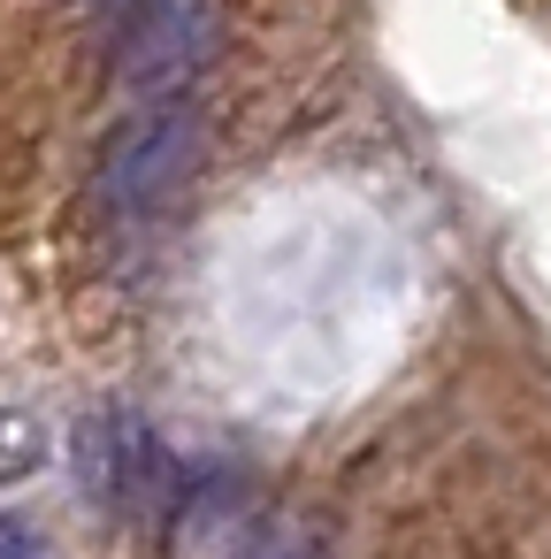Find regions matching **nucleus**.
Returning <instances> with one entry per match:
<instances>
[{
	"label": "nucleus",
	"mask_w": 551,
	"mask_h": 559,
	"mask_svg": "<svg viewBox=\"0 0 551 559\" xmlns=\"http://www.w3.org/2000/svg\"><path fill=\"white\" fill-rule=\"evenodd\" d=\"M39 460H47V429H39V414H24V406H0V483L32 475Z\"/></svg>",
	"instance_id": "39448f33"
},
{
	"label": "nucleus",
	"mask_w": 551,
	"mask_h": 559,
	"mask_svg": "<svg viewBox=\"0 0 551 559\" xmlns=\"http://www.w3.org/2000/svg\"><path fill=\"white\" fill-rule=\"evenodd\" d=\"M0 559H39V528L16 521V513H0Z\"/></svg>",
	"instance_id": "423d86ee"
},
{
	"label": "nucleus",
	"mask_w": 551,
	"mask_h": 559,
	"mask_svg": "<svg viewBox=\"0 0 551 559\" xmlns=\"http://www.w3.org/2000/svg\"><path fill=\"white\" fill-rule=\"evenodd\" d=\"M215 32H223V9H215V0H169V9H154L131 39H116V85L139 93L146 108H154V100H177V93L207 70Z\"/></svg>",
	"instance_id": "f03ea898"
},
{
	"label": "nucleus",
	"mask_w": 551,
	"mask_h": 559,
	"mask_svg": "<svg viewBox=\"0 0 551 559\" xmlns=\"http://www.w3.org/2000/svg\"><path fill=\"white\" fill-rule=\"evenodd\" d=\"M200 169H207V116L192 100H154L108 131V146L93 162V200L116 223H131V215L169 207Z\"/></svg>",
	"instance_id": "f257e3e1"
},
{
	"label": "nucleus",
	"mask_w": 551,
	"mask_h": 559,
	"mask_svg": "<svg viewBox=\"0 0 551 559\" xmlns=\"http://www.w3.org/2000/svg\"><path fill=\"white\" fill-rule=\"evenodd\" d=\"M77 460H85V490H93L100 506H123V498L146 483V460H154L146 421H139V414H123V406H108V414L85 429Z\"/></svg>",
	"instance_id": "20e7f679"
},
{
	"label": "nucleus",
	"mask_w": 551,
	"mask_h": 559,
	"mask_svg": "<svg viewBox=\"0 0 551 559\" xmlns=\"http://www.w3.org/2000/svg\"><path fill=\"white\" fill-rule=\"evenodd\" d=\"M268 536V498L245 475H200L177 506H169V559H253Z\"/></svg>",
	"instance_id": "7ed1b4c3"
}]
</instances>
